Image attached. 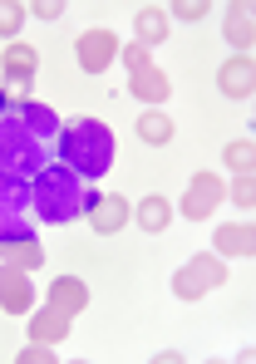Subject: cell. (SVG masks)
I'll use <instances>...</instances> for the list:
<instances>
[{
  "label": "cell",
  "instance_id": "obj_1",
  "mask_svg": "<svg viewBox=\"0 0 256 364\" xmlns=\"http://www.w3.org/2000/svg\"><path fill=\"white\" fill-rule=\"evenodd\" d=\"M60 138V114L35 94H10L0 114V168L20 178H40L50 168V148Z\"/></svg>",
  "mask_w": 256,
  "mask_h": 364
},
{
  "label": "cell",
  "instance_id": "obj_2",
  "mask_svg": "<svg viewBox=\"0 0 256 364\" xmlns=\"http://www.w3.org/2000/svg\"><path fill=\"white\" fill-rule=\"evenodd\" d=\"M94 197L99 192L79 178V173H69L64 163H50L40 178H30V212L40 222H50V227H69V222L89 217Z\"/></svg>",
  "mask_w": 256,
  "mask_h": 364
},
{
  "label": "cell",
  "instance_id": "obj_3",
  "mask_svg": "<svg viewBox=\"0 0 256 364\" xmlns=\"http://www.w3.org/2000/svg\"><path fill=\"white\" fill-rule=\"evenodd\" d=\"M55 153H60V163L69 173L94 182L114 168V128L99 119H64L60 138H55Z\"/></svg>",
  "mask_w": 256,
  "mask_h": 364
},
{
  "label": "cell",
  "instance_id": "obj_4",
  "mask_svg": "<svg viewBox=\"0 0 256 364\" xmlns=\"http://www.w3.org/2000/svg\"><path fill=\"white\" fill-rule=\"evenodd\" d=\"M30 217V178L0 168V242H35Z\"/></svg>",
  "mask_w": 256,
  "mask_h": 364
},
{
  "label": "cell",
  "instance_id": "obj_5",
  "mask_svg": "<svg viewBox=\"0 0 256 364\" xmlns=\"http://www.w3.org/2000/svg\"><path fill=\"white\" fill-rule=\"evenodd\" d=\"M227 281V261H217V256H192L188 266L173 276V296L178 301H202L207 291H217Z\"/></svg>",
  "mask_w": 256,
  "mask_h": 364
},
{
  "label": "cell",
  "instance_id": "obj_6",
  "mask_svg": "<svg viewBox=\"0 0 256 364\" xmlns=\"http://www.w3.org/2000/svg\"><path fill=\"white\" fill-rule=\"evenodd\" d=\"M119 35L109 30V25H89L84 35H79V45H74V55H79V69L84 74H104L109 64H119Z\"/></svg>",
  "mask_w": 256,
  "mask_h": 364
},
{
  "label": "cell",
  "instance_id": "obj_7",
  "mask_svg": "<svg viewBox=\"0 0 256 364\" xmlns=\"http://www.w3.org/2000/svg\"><path fill=\"white\" fill-rule=\"evenodd\" d=\"M222 197H227V182L217 178V173H197L188 182V197H183V217L188 222H207L222 207Z\"/></svg>",
  "mask_w": 256,
  "mask_h": 364
},
{
  "label": "cell",
  "instance_id": "obj_8",
  "mask_svg": "<svg viewBox=\"0 0 256 364\" xmlns=\"http://www.w3.org/2000/svg\"><path fill=\"white\" fill-rule=\"evenodd\" d=\"M128 217H133V207H128V202L119 197V192H99L84 222H89V227H94L99 237H114L119 227H128Z\"/></svg>",
  "mask_w": 256,
  "mask_h": 364
},
{
  "label": "cell",
  "instance_id": "obj_9",
  "mask_svg": "<svg viewBox=\"0 0 256 364\" xmlns=\"http://www.w3.org/2000/svg\"><path fill=\"white\" fill-rule=\"evenodd\" d=\"M217 89L227 99H252L256 94V60L252 55H232V60L217 69Z\"/></svg>",
  "mask_w": 256,
  "mask_h": 364
},
{
  "label": "cell",
  "instance_id": "obj_10",
  "mask_svg": "<svg viewBox=\"0 0 256 364\" xmlns=\"http://www.w3.org/2000/svg\"><path fill=\"white\" fill-rule=\"evenodd\" d=\"M45 266V246H40V237L35 242H0V281L5 276H15V271H40Z\"/></svg>",
  "mask_w": 256,
  "mask_h": 364
},
{
  "label": "cell",
  "instance_id": "obj_11",
  "mask_svg": "<svg viewBox=\"0 0 256 364\" xmlns=\"http://www.w3.org/2000/svg\"><path fill=\"white\" fill-rule=\"evenodd\" d=\"M128 94H133L138 104H148V109H158V104H168V94H173V84H168V74H163L158 64H148V69H138V74H128Z\"/></svg>",
  "mask_w": 256,
  "mask_h": 364
},
{
  "label": "cell",
  "instance_id": "obj_12",
  "mask_svg": "<svg viewBox=\"0 0 256 364\" xmlns=\"http://www.w3.org/2000/svg\"><path fill=\"white\" fill-rule=\"evenodd\" d=\"M0 64H5V84H10L15 94H25V89H30V79H35L40 55H35L30 45H20V40H10V50L0 55Z\"/></svg>",
  "mask_w": 256,
  "mask_h": 364
},
{
  "label": "cell",
  "instance_id": "obj_13",
  "mask_svg": "<svg viewBox=\"0 0 256 364\" xmlns=\"http://www.w3.org/2000/svg\"><path fill=\"white\" fill-rule=\"evenodd\" d=\"M69 310H60V305H40V310H30V340H45V345H60L64 335H69Z\"/></svg>",
  "mask_w": 256,
  "mask_h": 364
},
{
  "label": "cell",
  "instance_id": "obj_14",
  "mask_svg": "<svg viewBox=\"0 0 256 364\" xmlns=\"http://www.w3.org/2000/svg\"><path fill=\"white\" fill-rule=\"evenodd\" d=\"M133 30H138V45L148 50V45H163L168 35H173V25H168V10L163 5H143L138 15H133Z\"/></svg>",
  "mask_w": 256,
  "mask_h": 364
},
{
  "label": "cell",
  "instance_id": "obj_15",
  "mask_svg": "<svg viewBox=\"0 0 256 364\" xmlns=\"http://www.w3.org/2000/svg\"><path fill=\"white\" fill-rule=\"evenodd\" d=\"M222 35H227V45H232L237 55H247V50H252L256 25H252V5H247V0L227 10V25H222Z\"/></svg>",
  "mask_w": 256,
  "mask_h": 364
},
{
  "label": "cell",
  "instance_id": "obj_16",
  "mask_svg": "<svg viewBox=\"0 0 256 364\" xmlns=\"http://www.w3.org/2000/svg\"><path fill=\"white\" fill-rule=\"evenodd\" d=\"M217 251L222 256H242V261H252V251H256V227L252 222H227V227H217Z\"/></svg>",
  "mask_w": 256,
  "mask_h": 364
},
{
  "label": "cell",
  "instance_id": "obj_17",
  "mask_svg": "<svg viewBox=\"0 0 256 364\" xmlns=\"http://www.w3.org/2000/svg\"><path fill=\"white\" fill-rule=\"evenodd\" d=\"M0 305H5L10 315H30V305H35L30 271H15V276H5V281H0Z\"/></svg>",
  "mask_w": 256,
  "mask_h": 364
},
{
  "label": "cell",
  "instance_id": "obj_18",
  "mask_svg": "<svg viewBox=\"0 0 256 364\" xmlns=\"http://www.w3.org/2000/svg\"><path fill=\"white\" fill-rule=\"evenodd\" d=\"M50 305H60V310H69V315H79L84 305H89V286L79 281V276H55L50 281V296H45Z\"/></svg>",
  "mask_w": 256,
  "mask_h": 364
},
{
  "label": "cell",
  "instance_id": "obj_19",
  "mask_svg": "<svg viewBox=\"0 0 256 364\" xmlns=\"http://www.w3.org/2000/svg\"><path fill=\"white\" fill-rule=\"evenodd\" d=\"M133 217H138L143 232H163V227L173 222V202H168V197H143V202L133 207Z\"/></svg>",
  "mask_w": 256,
  "mask_h": 364
},
{
  "label": "cell",
  "instance_id": "obj_20",
  "mask_svg": "<svg viewBox=\"0 0 256 364\" xmlns=\"http://www.w3.org/2000/svg\"><path fill=\"white\" fill-rule=\"evenodd\" d=\"M138 138H143V143H153V148L173 143V119H168L163 109H148V114H138Z\"/></svg>",
  "mask_w": 256,
  "mask_h": 364
},
{
  "label": "cell",
  "instance_id": "obj_21",
  "mask_svg": "<svg viewBox=\"0 0 256 364\" xmlns=\"http://www.w3.org/2000/svg\"><path fill=\"white\" fill-rule=\"evenodd\" d=\"M227 168L237 173V178H252V138H237V143H227Z\"/></svg>",
  "mask_w": 256,
  "mask_h": 364
},
{
  "label": "cell",
  "instance_id": "obj_22",
  "mask_svg": "<svg viewBox=\"0 0 256 364\" xmlns=\"http://www.w3.org/2000/svg\"><path fill=\"white\" fill-rule=\"evenodd\" d=\"M20 25H25V5H20V0H0V35L10 40Z\"/></svg>",
  "mask_w": 256,
  "mask_h": 364
},
{
  "label": "cell",
  "instance_id": "obj_23",
  "mask_svg": "<svg viewBox=\"0 0 256 364\" xmlns=\"http://www.w3.org/2000/svg\"><path fill=\"white\" fill-rule=\"evenodd\" d=\"M207 0H178V5H168V20H207Z\"/></svg>",
  "mask_w": 256,
  "mask_h": 364
},
{
  "label": "cell",
  "instance_id": "obj_24",
  "mask_svg": "<svg viewBox=\"0 0 256 364\" xmlns=\"http://www.w3.org/2000/svg\"><path fill=\"white\" fill-rule=\"evenodd\" d=\"M119 60H124L128 74H138V69H148V64H153V55H148L143 45H124V50H119Z\"/></svg>",
  "mask_w": 256,
  "mask_h": 364
},
{
  "label": "cell",
  "instance_id": "obj_25",
  "mask_svg": "<svg viewBox=\"0 0 256 364\" xmlns=\"http://www.w3.org/2000/svg\"><path fill=\"white\" fill-rule=\"evenodd\" d=\"M50 360H55V345H45V340H35V345L20 350V364H50Z\"/></svg>",
  "mask_w": 256,
  "mask_h": 364
},
{
  "label": "cell",
  "instance_id": "obj_26",
  "mask_svg": "<svg viewBox=\"0 0 256 364\" xmlns=\"http://www.w3.org/2000/svg\"><path fill=\"white\" fill-rule=\"evenodd\" d=\"M232 197H237V207H242V212H252V207H256V187H252V178H237V182H232Z\"/></svg>",
  "mask_w": 256,
  "mask_h": 364
},
{
  "label": "cell",
  "instance_id": "obj_27",
  "mask_svg": "<svg viewBox=\"0 0 256 364\" xmlns=\"http://www.w3.org/2000/svg\"><path fill=\"white\" fill-rule=\"evenodd\" d=\"M60 15H64L60 0H45V5H40V20H60Z\"/></svg>",
  "mask_w": 256,
  "mask_h": 364
},
{
  "label": "cell",
  "instance_id": "obj_28",
  "mask_svg": "<svg viewBox=\"0 0 256 364\" xmlns=\"http://www.w3.org/2000/svg\"><path fill=\"white\" fill-rule=\"evenodd\" d=\"M5 104H10V94H5V89H0V114H5Z\"/></svg>",
  "mask_w": 256,
  "mask_h": 364
}]
</instances>
